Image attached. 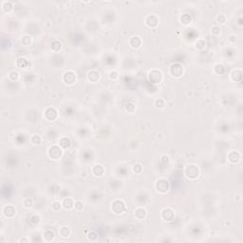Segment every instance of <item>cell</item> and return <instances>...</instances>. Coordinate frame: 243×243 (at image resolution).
I'll return each mask as SVG.
<instances>
[{"instance_id": "obj_1", "label": "cell", "mask_w": 243, "mask_h": 243, "mask_svg": "<svg viewBox=\"0 0 243 243\" xmlns=\"http://www.w3.org/2000/svg\"><path fill=\"white\" fill-rule=\"evenodd\" d=\"M200 174H201L200 168H198L197 164L194 163L187 164L184 168V175L188 180H195L200 177Z\"/></svg>"}, {"instance_id": "obj_2", "label": "cell", "mask_w": 243, "mask_h": 243, "mask_svg": "<svg viewBox=\"0 0 243 243\" xmlns=\"http://www.w3.org/2000/svg\"><path fill=\"white\" fill-rule=\"evenodd\" d=\"M110 210L111 212L115 215H123L126 212L127 210V207H126V204L121 200H116L114 201H112L111 205H110Z\"/></svg>"}, {"instance_id": "obj_3", "label": "cell", "mask_w": 243, "mask_h": 243, "mask_svg": "<svg viewBox=\"0 0 243 243\" xmlns=\"http://www.w3.org/2000/svg\"><path fill=\"white\" fill-rule=\"evenodd\" d=\"M48 156L52 161H59L63 156V149L59 145H51L48 149Z\"/></svg>"}, {"instance_id": "obj_4", "label": "cell", "mask_w": 243, "mask_h": 243, "mask_svg": "<svg viewBox=\"0 0 243 243\" xmlns=\"http://www.w3.org/2000/svg\"><path fill=\"white\" fill-rule=\"evenodd\" d=\"M155 188L159 193H161V194H166L170 188L169 181L164 178L159 179L157 180L155 183Z\"/></svg>"}, {"instance_id": "obj_5", "label": "cell", "mask_w": 243, "mask_h": 243, "mask_svg": "<svg viewBox=\"0 0 243 243\" xmlns=\"http://www.w3.org/2000/svg\"><path fill=\"white\" fill-rule=\"evenodd\" d=\"M58 116H59V113L57 111V109L52 107H48L45 111H44V118L48 122H51V123L56 120L58 118Z\"/></svg>"}, {"instance_id": "obj_6", "label": "cell", "mask_w": 243, "mask_h": 243, "mask_svg": "<svg viewBox=\"0 0 243 243\" xmlns=\"http://www.w3.org/2000/svg\"><path fill=\"white\" fill-rule=\"evenodd\" d=\"M148 78L152 84H160L162 81V73L160 70L157 69H153L151 70L148 74Z\"/></svg>"}, {"instance_id": "obj_7", "label": "cell", "mask_w": 243, "mask_h": 243, "mask_svg": "<svg viewBox=\"0 0 243 243\" xmlns=\"http://www.w3.org/2000/svg\"><path fill=\"white\" fill-rule=\"evenodd\" d=\"M76 81H77V76L73 71L71 70L67 71V72L63 75V82L66 85H69V86L74 85Z\"/></svg>"}, {"instance_id": "obj_8", "label": "cell", "mask_w": 243, "mask_h": 243, "mask_svg": "<svg viewBox=\"0 0 243 243\" xmlns=\"http://www.w3.org/2000/svg\"><path fill=\"white\" fill-rule=\"evenodd\" d=\"M175 213L171 208H164L161 213V218L163 221H171L174 219Z\"/></svg>"}, {"instance_id": "obj_9", "label": "cell", "mask_w": 243, "mask_h": 243, "mask_svg": "<svg viewBox=\"0 0 243 243\" xmlns=\"http://www.w3.org/2000/svg\"><path fill=\"white\" fill-rule=\"evenodd\" d=\"M183 73V67L180 64H173L170 68V74L173 77H180Z\"/></svg>"}, {"instance_id": "obj_10", "label": "cell", "mask_w": 243, "mask_h": 243, "mask_svg": "<svg viewBox=\"0 0 243 243\" xmlns=\"http://www.w3.org/2000/svg\"><path fill=\"white\" fill-rule=\"evenodd\" d=\"M2 213L7 218H13L16 215V210L13 205H5L2 209Z\"/></svg>"}, {"instance_id": "obj_11", "label": "cell", "mask_w": 243, "mask_h": 243, "mask_svg": "<svg viewBox=\"0 0 243 243\" xmlns=\"http://www.w3.org/2000/svg\"><path fill=\"white\" fill-rule=\"evenodd\" d=\"M91 172L93 174V176L96 177V178H101V177L104 176V172H106V169L101 164H96L92 167Z\"/></svg>"}, {"instance_id": "obj_12", "label": "cell", "mask_w": 243, "mask_h": 243, "mask_svg": "<svg viewBox=\"0 0 243 243\" xmlns=\"http://www.w3.org/2000/svg\"><path fill=\"white\" fill-rule=\"evenodd\" d=\"M158 24H159V20L156 15L150 14L145 18V25L149 28H155L158 26Z\"/></svg>"}, {"instance_id": "obj_13", "label": "cell", "mask_w": 243, "mask_h": 243, "mask_svg": "<svg viewBox=\"0 0 243 243\" xmlns=\"http://www.w3.org/2000/svg\"><path fill=\"white\" fill-rule=\"evenodd\" d=\"M241 155L237 151H231L228 154V160L231 163H237L240 162Z\"/></svg>"}, {"instance_id": "obj_14", "label": "cell", "mask_w": 243, "mask_h": 243, "mask_svg": "<svg viewBox=\"0 0 243 243\" xmlns=\"http://www.w3.org/2000/svg\"><path fill=\"white\" fill-rule=\"evenodd\" d=\"M87 80L90 83H98L100 80V73L96 70H90L87 73Z\"/></svg>"}, {"instance_id": "obj_15", "label": "cell", "mask_w": 243, "mask_h": 243, "mask_svg": "<svg viewBox=\"0 0 243 243\" xmlns=\"http://www.w3.org/2000/svg\"><path fill=\"white\" fill-rule=\"evenodd\" d=\"M142 41L140 36H133L131 37L129 40V45L133 48H139L142 46Z\"/></svg>"}, {"instance_id": "obj_16", "label": "cell", "mask_w": 243, "mask_h": 243, "mask_svg": "<svg viewBox=\"0 0 243 243\" xmlns=\"http://www.w3.org/2000/svg\"><path fill=\"white\" fill-rule=\"evenodd\" d=\"M146 215H147V212H146V210L145 209H143V208H137L135 211H134V216L137 219H139V220H143L146 217Z\"/></svg>"}, {"instance_id": "obj_17", "label": "cell", "mask_w": 243, "mask_h": 243, "mask_svg": "<svg viewBox=\"0 0 243 243\" xmlns=\"http://www.w3.org/2000/svg\"><path fill=\"white\" fill-rule=\"evenodd\" d=\"M62 207L66 210H70L74 207V201L71 198H66L62 201Z\"/></svg>"}, {"instance_id": "obj_18", "label": "cell", "mask_w": 243, "mask_h": 243, "mask_svg": "<svg viewBox=\"0 0 243 243\" xmlns=\"http://www.w3.org/2000/svg\"><path fill=\"white\" fill-rule=\"evenodd\" d=\"M70 140L67 137H63L59 140V146L62 149H69L70 147Z\"/></svg>"}, {"instance_id": "obj_19", "label": "cell", "mask_w": 243, "mask_h": 243, "mask_svg": "<svg viewBox=\"0 0 243 243\" xmlns=\"http://www.w3.org/2000/svg\"><path fill=\"white\" fill-rule=\"evenodd\" d=\"M71 234V231L70 229L68 227V226H63V227H61L60 231H59V235L61 237H64V239H67L69 237Z\"/></svg>"}, {"instance_id": "obj_20", "label": "cell", "mask_w": 243, "mask_h": 243, "mask_svg": "<svg viewBox=\"0 0 243 243\" xmlns=\"http://www.w3.org/2000/svg\"><path fill=\"white\" fill-rule=\"evenodd\" d=\"M43 237H44V240H46L47 242H51L54 239V237H55V235L52 231L51 230H48L46 232H44V234H43Z\"/></svg>"}, {"instance_id": "obj_21", "label": "cell", "mask_w": 243, "mask_h": 243, "mask_svg": "<svg viewBox=\"0 0 243 243\" xmlns=\"http://www.w3.org/2000/svg\"><path fill=\"white\" fill-rule=\"evenodd\" d=\"M31 142L34 145H41V142H42L41 136L38 135V134H34V135L31 136Z\"/></svg>"}, {"instance_id": "obj_22", "label": "cell", "mask_w": 243, "mask_h": 243, "mask_svg": "<svg viewBox=\"0 0 243 243\" xmlns=\"http://www.w3.org/2000/svg\"><path fill=\"white\" fill-rule=\"evenodd\" d=\"M19 73L17 72V71H15V70H10L9 74H8V77H9V79L10 81H13V82H15V81H17L19 79Z\"/></svg>"}, {"instance_id": "obj_23", "label": "cell", "mask_w": 243, "mask_h": 243, "mask_svg": "<svg viewBox=\"0 0 243 243\" xmlns=\"http://www.w3.org/2000/svg\"><path fill=\"white\" fill-rule=\"evenodd\" d=\"M125 111L127 112V113H130V114L135 113V111H136V104H133V103H128L125 106Z\"/></svg>"}, {"instance_id": "obj_24", "label": "cell", "mask_w": 243, "mask_h": 243, "mask_svg": "<svg viewBox=\"0 0 243 243\" xmlns=\"http://www.w3.org/2000/svg\"><path fill=\"white\" fill-rule=\"evenodd\" d=\"M1 7H2L3 10L8 13V12H10V10H13V3L10 1H4L1 4Z\"/></svg>"}, {"instance_id": "obj_25", "label": "cell", "mask_w": 243, "mask_h": 243, "mask_svg": "<svg viewBox=\"0 0 243 243\" xmlns=\"http://www.w3.org/2000/svg\"><path fill=\"white\" fill-rule=\"evenodd\" d=\"M132 170H133V172L137 175H139V174H142V171H143V167H142V165L141 163H135L133 165V167H132Z\"/></svg>"}, {"instance_id": "obj_26", "label": "cell", "mask_w": 243, "mask_h": 243, "mask_svg": "<svg viewBox=\"0 0 243 243\" xmlns=\"http://www.w3.org/2000/svg\"><path fill=\"white\" fill-rule=\"evenodd\" d=\"M85 208V204L82 201H76L74 202V209L78 212H82Z\"/></svg>"}, {"instance_id": "obj_27", "label": "cell", "mask_w": 243, "mask_h": 243, "mask_svg": "<svg viewBox=\"0 0 243 243\" xmlns=\"http://www.w3.org/2000/svg\"><path fill=\"white\" fill-rule=\"evenodd\" d=\"M154 106L157 108H163L165 107V102L162 99H156L155 102H154Z\"/></svg>"}, {"instance_id": "obj_28", "label": "cell", "mask_w": 243, "mask_h": 243, "mask_svg": "<svg viewBox=\"0 0 243 243\" xmlns=\"http://www.w3.org/2000/svg\"><path fill=\"white\" fill-rule=\"evenodd\" d=\"M226 20H227V18H226V16L224 14H218L216 18V21L218 22V24H220V25L225 24Z\"/></svg>"}, {"instance_id": "obj_29", "label": "cell", "mask_w": 243, "mask_h": 243, "mask_svg": "<svg viewBox=\"0 0 243 243\" xmlns=\"http://www.w3.org/2000/svg\"><path fill=\"white\" fill-rule=\"evenodd\" d=\"M61 48V43L59 41H54L51 44V49L53 51H59Z\"/></svg>"}, {"instance_id": "obj_30", "label": "cell", "mask_w": 243, "mask_h": 243, "mask_svg": "<svg viewBox=\"0 0 243 243\" xmlns=\"http://www.w3.org/2000/svg\"><path fill=\"white\" fill-rule=\"evenodd\" d=\"M23 204L26 208H31V207H32V205H34V201H32L31 198H27L23 201Z\"/></svg>"}, {"instance_id": "obj_31", "label": "cell", "mask_w": 243, "mask_h": 243, "mask_svg": "<svg viewBox=\"0 0 243 243\" xmlns=\"http://www.w3.org/2000/svg\"><path fill=\"white\" fill-rule=\"evenodd\" d=\"M196 48L198 49H204V48H206V43L204 42L203 40H198L196 43Z\"/></svg>"}, {"instance_id": "obj_32", "label": "cell", "mask_w": 243, "mask_h": 243, "mask_svg": "<svg viewBox=\"0 0 243 243\" xmlns=\"http://www.w3.org/2000/svg\"><path fill=\"white\" fill-rule=\"evenodd\" d=\"M97 239H98V236L95 232H93V231L90 232V233L87 235V239L89 241H95Z\"/></svg>"}, {"instance_id": "obj_33", "label": "cell", "mask_w": 243, "mask_h": 243, "mask_svg": "<svg viewBox=\"0 0 243 243\" xmlns=\"http://www.w3.org/2000/svg\"><path fill=\"white\" fill-rule=\"evenodd\" d=\"M61 208H62V203H60L58 201H55L53 204H52V210L55 212H59Z\"/></svg>"}, {"instance_id": "obj_34", "label": "cell", "mask_w": 243, "mask_h": 243, "mask_svg": "<svg viewBox=\"0 0 243 243\" xmlns=\"http://www.w3.org/2000/svg\"><path fill=\"white\" fill-rule=\"evenodd\" d=\"M211 32H212V34L213 35H219L220 34H221V31H220V29L218 27V26H214L212 29H211Z\"/></svg>"}, {"instance_id": "obj_35", "label": "cell", "mask_w": 243, "mask_h": 243, "mask_svg": "<svg viewBox=\"0 0 243 243\" xmlns=\"http://www.w3.org/2000/svg\"><path fill=\"white\" fill-rule=\"evenodd\" d=\"M41 221V218L39 216H37V215H34V216L31 217V222L34 223V224H38Z\"/></svg>"}, {"instance_id": "obj_36", "label": "cell", "mask_w": 243, "mask_h": 243, "mask_svg": "<svg viewBox=\"0 0 243 243\" xmlns=\"http://www.w3.org/2000/svg\"><path fill=\"white\" fill-rule=\"evenodd\" d=\"M25 64H27V60H26L25 58H19V59L17 60V66H18L19 68L23 69V66H24Z\"/></svg>"}, {"instance_id": "obj_37", "label": "cell", "mask_w": 243, "mask_h": 243, "mask_svg": "<svg viewBox=\"0 0 243 243\" xmlns=\"http://www.w3.org/2000/svg\"><path fill=\"white\" fill-rule=\"evenodd\" d=\"M108 76H109V78L111 79V80H116V79L118 78L119 74H118L117 71H111V72L108 74Z\"/></svg>"}, {"instance_id": "obj_38", "label": "cell", "mask_w": 243, "mask_h": 243, "mask_svg": "<svg viewBox=\"0 0 243 243\" xmlns=\"http://www.w3.org/2000/svg\"><path fill=\"white\" fill-rule=\"evenodd\" d=\"M236 35H230V36H229V41H230V42L234 43V42H236Z\"/></svg>"}, {"instance_id": "obj_39", "label": "cell", "mask_w": 243, "mask_h": 243, "mask_svg": "<svg viewBox=\"0 0 243 243\" xmlns=\"http://www.w3.org/2000/svg\"><path fill=\"white\" fill-rule=\"evenodd\" d=\"M19 242H30V239H26V237H22L18 240Z\"/></svg>"}]
</instances>
